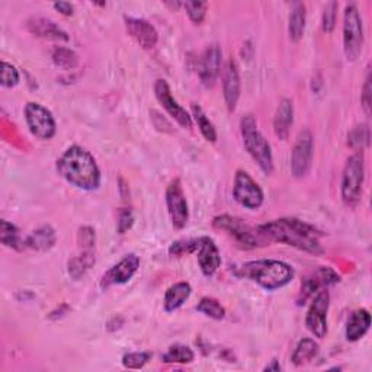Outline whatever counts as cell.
Masks as SVG:
<instances>
[{
    "instance_id": "cell-1",
    "label": "cell",
    "mask_w": 372,
    "mask_h": 372,
    "mask_svg": "<svg viewBox=\"0 0 372 372\" xmlns=\"http://www.w3.org/2000/svg\"><path fill=\"white\" fill-rule=\"evenodd\" d=\"M263 239L282 243L314 256L324 253L320 243L321 233L312 224L297 218H278L257 227Z\"/></svg>"
},
{
    "instance_id": "cell-3",
    "label": "cell",
    "mask_w": 372,
    "mask_h": 372,
    "mask_svg": "<svg viewBox=\"0 0 372 372\" xmlns=\"http://www.w3.org/2000/svg\"><path fill=\"white\" fill-rule=\"evenodd\" d=\"M235 274L256 282L266 291L281 289L294 280V269L288 263L275 259L246 262L238 267Z\"/></svg>"
},
{
    "instance_id": "cell-36",
    "label": "cell",
    "mask_w": 372,
    "mask_h": 372,
    "mask_svg": "<svg viewBox=\"0 0 372 372\" xmlns=\"http://www.w3.org/2000/svg\"><path fill=\"white\" fill-rule=\"evenodd\" d=\"M184 8L186 9V14H188L189 19L193 23L199 25V23H202V21L206 19L208 5L206 2H185Z\"/></svg>"
},
{
    "instance_id": "cell-37",
    "label": "cell",
    "mask_w": 372,
    "mask_h": 372,
    "mask_svg": "<svg viewBox=\"0 0 372 372\" xmlns=\"http://www.w3.org/2000/svg\"><path fill=\"white\" fill-rule=\"evenodd\" d=\"M21 82V75L15 65L9 64L8 61L2 63V78H0V83L4 87H15Z\"/></svg>"
},
{
    "instance_id": "cell-10",
    "label": "cell",
    "mask_w": 372,
    "mask_h": 372,
    "mask_svg": "<svg viewBox=\"0 0 372 372\" xmlns=\"http://www.w3.org/2000/svg\"><path fill=\"white\" fill-rule=\"evenodd\" d=\"M314 153V140L309 129L298 134L291 154V172L295 178H304L312 169Z\"/></svg>"
},
{
    "instance_id": "cell-31",
    "label": "cell",
    "mask_w": 372,
    "mask_h": 372,
    "mask_svg": "<svg viewBox=\"0 0 372 372\" xmlns=\"http://www.w3.org/2000/svg\"><path fill=\"white\" fill-rule=\"evenodd\" d=\"M51 58L57 67H60V69H64V70L76 69L79 64V55L73 50L65 48V47L54 48Z\"/></svg>"
},
{
    "instance_id": "cell-9",
    "label": "cell",
    "mask_w": 372,
    "mask_h": 372,
    "mask_svg": "<svg viewBox=\"0 0 372 372\" xmlns=\"http://www.w3.org/2000/svg\"><path fill=\"white\" fill-rule=\"evenodd\" d=\"M233 196L239 204L248 210H257L263 206L265 195L257 182L246 172L238 171L234 176Z\"/></svg>"
},
{
    "instance_id": "cell-28",
    "label": "cell",
    "mask_w": 372,
    "mask_h": 372,
    "mask_svg": "<svg viewBox=\"0 0 372 372\" xmlns=\"http://www.w3.org/2000/svg\"><path fill=\"white\" fill-rule=\"evenodd\" d=\"M192 118L195 119V122L202 134V137L210 143H216L217 129H216L214 124L210 121V118L207 117V114L204 112V110H202L198 104H192Z\"/></svg>"
},
{
    "instance_id": "cell-22",
    "label": "cell",
    "mask_w": 372,
    "mask_h": 372,
    "mask_svg": "<svg viewBox=\"0 0 372 372\" xmlns=\"http://www.w3.org/2000/svg\"><path fill=\"white\" fill-rule=\"evenodd\" d=\"M371 327V314L365 309L354 312L346 324V339L349 342H358L368 333Z\"/></svg>"
},
{
    "instance_id": "cell-39",
    "label": "cell",
    "mask_w": 372,
    "mask_h": 372,
    "mask_svg": "<svg viewBox=\"0 0 372 372\" xmlns=\"http://www.w3.org/2000/svg\"><path fill=\"white\" fill-rule=\"evenodd\" d=\"M95 230L92 227H82L78 233V243L82 250H93L95 248Z\"/></svg>"
},
{
    "instance_id": "cell-25",
    "label": "cell",
    "mask_w": 372,
    "mask_h": 372,
    "mask_svg": "<svg viewBox=\"0 0 372 372\" xmlns=\"http://www.w3.org/2000/svg\"><path fill=\"white\" fill-rule=\"evenodd\" d=\"M306 19H307L306 5L301 2L292 4V9L289 14V25H288L289 38L292 41L297 43L302 38L304 31H306Z\"/></svg>"
},
{
    "instance_id": "cell-41",
    "label": "cell",
    "mask_w": 372,
    "mask_h": 372,
    "mask_svg": "<svg viewBox=\"0 0 372 372\" xmlns=\"http://www.w3.org/2000/svg\"><path fill=\"white\" fill-rule=\"evenodd\" d=\"M362 107L366 115H371V76L368 73L366 79H365V85L362 87Z\"/></svg>"
},
{
    "instance_id": "cell-11",
    "label": "cell",
    "mask_w": 372,
    "mask_h": 372,
    "mask_svg": "<svg viewBox=\"0 0 372 372\" xmlns=\"http://www.w3.org/2000/svg\"><path fill=\"white\" fill-rule=\"evenodd\" d=\"M166 206L169 217L172 220V225L176 230L186 227L189 220V210L186 196L179 179H174L166 189Z\"/></svg>"
},
{
    "instance_id": "cell-15",
    "label": "cell",
    "mask_w": 372,
    "mask_h": 372,
    "mask_svg": "<svg viewBox=\"0 0 372 372\" xmlns=\"http://www.w3.org/2000/svg\"><path fill=\"white\" fill-rule=\"evenodd\" d=\"M125 28L128 36L144 50H152L159 41L157 29L146 19L125 16Z\"/></svg>"
},
{
    "instance_id": "cell-32",
    "label": "cell",
    "mask_w": 372,
    "mask_h": 372,
    "mask_svg": "<svg viewBox=\"0 0 372 372\" xmlns=\"http://www.w3.org/2000/svg\"><path fill=\"white\" fill-rule=\"evenodd\" d=\"M195 358L193 351L189 346L185 345H174L167 349V352L163 355V362L166 363H191Z\"/></svg>"
},
{
    "instance_id": "cell-2",
    "label": "cell",
    "mask_w": 372,
    "mask_h": 372,
    "mask_svg": "<svg viewBox=\"0 0 372 372\" xmlns=\"http://www.w3.org/2000/svg\"><path fill=\"white\" fill-rule=\"evenodd\" d=\"M57 174L70 185L83 191H96L100 186V169L95 157L80 146L67 149L55 163Z\"/></svg>"
},
{
    "instance_id": "cell-17",
    "label": "cell",
    "mask_w": 372,
    "mask_h": 372,
    "mask_svg": "<svg viewBox=\"0 0 372 372\" xmlns=\"http://www.w3.org/2000/svg\"><path fill=\"white\" fill-rule=\"evenodd\" d=\"M223 53L217 44L207 47L199 60V78L207 87H213L220 76Z\"/></svg>"
},
{
    "instance_id": "cell-23",
    "label": "cell",
    "mask_w": 372,
    "mask_h": 372,
    "mask_svg": "<svg viewBox=\"0 0 372 372\" xmlns=\"http://www.w3.org/2000/svg\"><path fill=\"white\" fill-rule=\"evenodd\" d=\"M192 294V287L188 282H178L169 287L164 294L163 306L167 313H174L179 310Z\"/></svg>"
},
{
    "instance_id": "cell-42",
    "label": "cell",
    "mask_w": 372,
    "mask_h": 372,
    "mask_svg": "<svg viewBox=\"0 0 372 372\" xmlns=\"http://www.w3.org/2000/svg\"><path fill=\"white\" fill-rule=\"evenodd\" d=\"M53 6H54L55 11H58L64 16H70L75 12V6L72 4H69V2H57Z\"/></svg>"
},
{
    "instance_id": "cell-14",
    "label": "cell",
    "mask_w": 372,
    "mask_h": 372,
    "mask_svg": "<svg viewBox=\"0 0 372 372\" xmlns=\"http://www.w3.org/2000/svg\"><path fill=\"white\" fill-rule=\"evenodd\" d=\"M140 267V257L134 253L124 256L117 265H114L100 280V288L107 289L112 285L127 284Z\"/></svg>"
},
{
    "instance_id": "cell-33",
    "label": "cell",
    "mask_w": 372,
    "mask_h": 372,
    "mask_svg": "<svg viewBox=\"0 0 372 372\" xmlns=\"http://www.w3.org/2000/svg\"><path fill=\"white\" fill-rule=\"evenodd\" d=\"M348 144L355 150H363L369 144V127L366 124L356 125L348 137Z\"/></svg>"
},
{
    "instance_id": "cell-27",
    "label": "cell",
    "mask_w": 372,
    "mask_h": 372,
    "mask_svg": "<svg viewBox=\"0 0 372 372\" xmlns=\"http://www.w3.org/2000/svg\"><path fill=\"white\" fill-rule=\"evenodd\" d=\"M0 240H2L6 248L15 250H22L23 248H26L25 239H22L19 234V228L6 220L0 221Z\"/></svg>"
},
{
    "instance_id": "cell-24",
    "label": "cell",
    "mask_w": 372,
    "mask_h": 372,
    "mask_svg": "<svg viewBox=\"0 0 372 372\" xmlns=\"http://www.w3.org/2000/svg\"><path fill=\"white\" fill-rule=\"evenodd\" d=\"M55 245V231L51 225H43L38 230L32 231L25 239V246L33 250H48Z\"/></svg>"
},
{
    "instance_id": "cell-7",
    "label": "cell",
    "mask_w": 372,
    "mask_h": 372,
    "mask_svg": "<svg viewBox=\"0 0 372 372\" xmlns=\"http://www.w3.org/2000/svg\"><path fill=\"white\" fill-rule=\"evenodd\" d=\"M213 225L218 230L225 231L230 238H233L242 249H256L260 246L262 235L246 224L242 218L233 216H218L213 220Z\"/></svg>"
},
{
    "instance_id": "cell-6",
    "label": "cell",
    "mask_w": 372,
    "mask_h": 372,
    "mask_svg": "<svg viewBox=\"0 0 372 372\" xmlns=\"http://www.w3.org/2000/svg\"><path fill=\"white\" fill-rule=\"evenodd\" d=\"M363 48V26L362 18L355 4L345 8L344 21V50L348 61H356Z\"/></svg>"
},
{
    "instance_id": "cell-19",
    "label": "cell",
    "mask_w": 372,
    "mask_h": 372,
    "mask_svg": "<svg viewBox=\"0 0 372 372\" xmlns=\"http://www.w3.org/2000/svg\"><path fill=\"white\" fill-rule=\"evenodd\" d=\"M26 29L32 33V36L44 38V40L58 41V43L69 41V36H67V32L48 18H41V16L29 18L26 21Z\"/></svg>"
},
{
    "instance_id": "cell-12",
    "label": "cell",
    "mask_w": 372,
    "mask_h": 372,
    "mask_svg": "<svg viewBox=\"0 0 372 372\" xmlns=\"http://www.w3.org/2000/svg\"><path fill=\"white\" fill-rule=\"evenodd\" d=\"M330 307V294L327 289H320L314 299L312 301V306L306 316V326L309 331L323 339L327 334V313Z\"/></svg>"
},
{
    "instance_id": "cell-26",
    "label": "cell",
    "mask_w": 372,
    "mask_h": 372,
    "mask_svg": "<svg viewBox=\"0 0 372 372\" xmlns=\"http://www.w3.org/2000/svg\"><path fill=\"white\" fill-rule=\"evenodd\" d=\"M319 354V345L314 342V339L306 337L298 342V345L294 349V354L291 356V361L295 366H302L309 362H312Z\"/></svg>"
},
{
    "instance_id": "cell-38",
    "label": "cell",
    "mask_w": 372,
    "mask_h": 372,
    "mask_svg": "<svg viewBox=\"0 0 372 372\" xmlns=\"http://www.w3.org/2000/svg\"><path fill=\"white\" fill-rule=\"evenodd\" d=\"M337 8H339V5H337L336 2H329L324 8V12H323V18H321V25H323V31L326 33H330L333 32L334 26H336V21H337Z\"/></svg>"
},
{
    "instance_id": "cell-4",
    "label": "cell",
    "mask_w": 372,
    "mask_h": 372,
    "mask_svg": "<svg viewBox=\"0 0 372 372\" xmlns=\"http://www.w3.org/2000/svg\"><path fill=\"white\" fill-rule=\"evenodd\" d=\"M240 132L248 153L257 163L260 171L266 175L272 174L274 171L272 149H270V144L263 137V134L259 131L257 121L252 114H248L240 119Z\"/></svg>"
},
{
    "instance_id": "cell-13",
    "label": "cell",
    "mask_w": 372,
    "mask_h": 372,
    "mask_svg": "<svg viewBox=\"0 0 372 372\" xmlns=\"http://www.w3.org/2000/svg\"><path fill=\"white\" fill-rule=\"evenodd\" d=\"M154 95L159 100V104L181 127L192 128V115L184 107L179 105V102L174 97L172 90H171V87H169L166 80H163V79L156 80Z\"/></svg>"
},
{
    "instance_id": "cell-43",
    "label": "cell",
    "mask_w": 372,
    "mask_h": 372,
    "mask_svg": "<svg viewBox=\"0 0 372 372\" xmlns=\"http://www.w3.org/2000/svg\"><path fill=\"white\" fill-rule=\"evenodd\" d=\"M265 371H281V365L278 361H270V363L265 366Z\"/></svg>"
},
{
    "instance_id": "cell-16",
    "label": "cell",
    "mask_w": 372,
    "mask_h": 372,
    "mask_svg": "<svg viewBox=\"0 0 372 372\" xmlns=\"http://www.w3.org/2000/svg\"><path fill=\"white\" fill-rule=\"evenodd\" d=\"M339 281H341V277L337 275L331 267L321 266L320 269L316 270V272L312 277H309L306 281L302 282L301 292H299V297H298V304L301 306V304H304L309 298H312L321 288L329 287V285H334Z\"/></svg>"
},
{
    "instance_id": "cell-21",
    "label": "cell",
    "mask_w": 372,
    "mask_h": 372,
    "mask_svg": "<svg viewBox=\"0 0 372 372\" xmlns=\"http://www.w3.org/2000/svg\"><path fill=\"white\" fill-rule=\"evenodd\" d=\"M292 124H294V105L289 99H282L274 117V131L280 140L288 139Z\"/></svg>"
},
{
    "instance_id": "cell-40",
    "label": "cell",
    "mask_w": 372,
    "mask_h": 372,
    "mask_svg": "<svg viewBox=\"0 0 372 372\" xmlns=\"http://www.w3.org/2000/svg\"><path fill=\"white\" fill-rule=\"evenodd\" d=\"M134 224V216H132V211L129 208H124L121 210L119 216H118V221H117V228H118V233L119 234H124L127 233Z\"/></svg>"
},
{
    "instance_id": "cell-34",
    "label": "cell",
    "mask_w": 372,
    "mask_h": 372,
    "mask_svg": "<svg viewBox=\"0 0 372 372\" xmlns=\"http://www.w3.org/2000/svg\"><path fill=\"white\" fill-rule=\"evenodd\" d=\"M199 239H184V240H178L174 242L169 248V253L172 256H185V255H191L195 253L199 249Z\"/></svg>"
},
{
    "instance_id": "cell-20",
    "label": "cell",
    "mask_w": 372,
    "mask_h": 372,
    "mask_svg": "<svg viewBox=\"0 0 372 372\" xmlns=\"http://www.w3.org/2000/svg\"><path fill=\"white\" fill-rule=\"evenodd\" d=\"M198 263L206 277H213L221 266V256L217 245L211 238H201L198 249Z\"/></svg>"
},
{
    "instance_id": "cell-18",
    "label": "cell",
    "mask_w": 372,
    "mask_h": 372,
    "mask_svg": "<svg viewBox=\"0 0 372 372\" xmlns=\"http://www.w3.org/2000/svg\"><path fill=\"white\" fill-rule=\"evenodd\" d=\"M240 73L239 67L234 60H230L225 65L224 76H223V95L224 102L230 112H233L238 107L240 97Z\"/></svg>"
},
{
    "instance_id": "cell-29",
    "label": "cell",
    "mask_w": 372,
    "mask_h": 372,
    "mask_svg": "<svg viewBox=\"0 0 372 372\" xmlns=\"http://www.w3.org/2000/svg\"><path fill=\"white\" fill-rule=\"evenodd\" d=\"M95 265L93 250H83L82 255L69 260V274L75 280H80L87 270Z\"/></svg>"
},
{
    "instance_id": "cell-8",
    "label": "cell",
    "mask_w": 372,
    "mask_h": 372,
    "mask_svg": "<svg viewBox=\"0 0 372 372\" xmlns=\"http://www.w3.org/2000/svg\"><path fill=\"white\" fill-rule=\"evenodd\" d=\"M25 122L33 137L40 140H51L55 131L57 124L50 110L38 102H28L23 110Z\"/></svg>"
},
{
    "instance_id": "cell-35",
    "label": "cell",
    "mask_w": 372,
    "mask_h": 372,
    "mask_svg": "<svg viewBox=\"0 0 372 372\" xmlns=\"http://www.w3.org/2000/svg\"><path fill=\"white\" fill-rule=\"evenodd\" d=\"M152 359L150 352H129L122 356V365L128 369H140Z\"/></svg>"
},
{
    "instance_id": "cell-30",
    "label": "cell",
    "mask_w": 372,
    "mask_h": 372,
    "mask_svg": "<svg viewBox=\"0 0 372 372\" xmlns=\"http://www.w3.org/2000/svg\"><path fill=\"white\" fill-rule=\"evenodd\" d=\"M196 312L204 314L213 320H223L225 317V309L221 302L213 297H204L196 306Z\"/></svg>"
},
{
    "instance_id": "cell-5",
    "label": "cell",
    "mask_w": 372,
    "mask_h": 372,
    "mask_svg": "<svg viewBox=\"0 0 372 372\" xmlns=\"http://www.w3.org/2000/svg\"><path fill=\"white\" fill-rule=\"evenodd\" d=\"M363 179H365L363 154L358 152L348 159L342 174L341 193L346 206L355 207L361 201Z\"/></svg>"
}]
</instances>
